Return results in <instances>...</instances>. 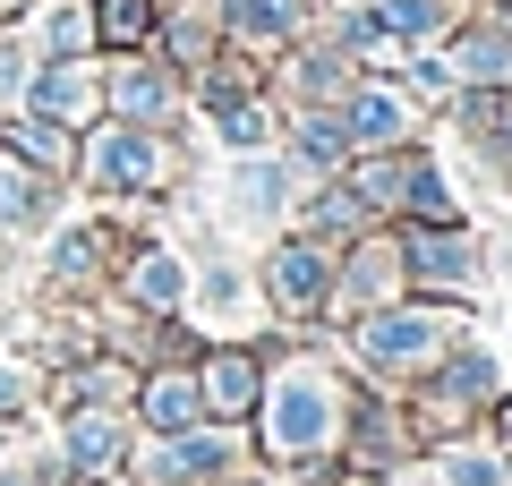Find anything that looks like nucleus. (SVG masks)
<instances>
[{"label": "nucleus", "mask_w": 512, "mask_h": 486, "mask_svg": "<svg viewBox=\"0 0 512 486\" xmlns=\"http://www.w3.org/2000/svg\"><path fill=\"white\" fill-rule=\"evenodd\" d=\"M137 290H146L154 307H163V299H180V265H171V256H146V265H137Z\"/></svg>", "instance_id": "6ab92c4d"}, {"label": "nucleus", "mask_w": 512, "mask_h": 486, "mask_svg": "<svg viewBox=\"0 0 512 486\" xmlns=\"http://www.w3.org/2000/svg\"><path fill=\"white\" fill-rule=\"evenodd\" d=\"M163 26V0H94V43L103 52H146Z\"/></svg>", "instance_id": "0eeeda50"}, {"label": "nucleus", "mask_w": 512, "mask_h": 486, "mask_svg": "<svg viewBox=\"0 0 512 486\" xmlns=\"http://www.w3.org/2000/svg\"><path fill=\"white\" fill-rule=\"evenodd\" d=\"M419 273H436V282H461V273H470V248H461V239H427V248H419Z\"/></svg>", "instance_id": "f3484780"}, {"label": "nucleus", "mask_w": 512, "mask_h": 486, "mask_svg": "<svg viewBox=\"0 0 512 486\" xmlns=\"http://www.w3.org/2000/svg\"><path fill=\"white\" fill-rule=\"evenodd\" d=\"M367 26H376L393 52H427L461 26V0H367Z\"/></svg>", "instance_id": "39448f33"}, {"label": "nucleus", "mask_w": 512, "mask_h": 486, "mask_svg": "<svg viewBox=\"0 0 512 486\" xmlns=\"http://www.w3.org/2000/svg\"><path fill=\"white\" fill-rule=\"evenodd\" d=\"M504 145H512V94H504Z\"/></svg>", "instance_id": "b1692460"}, {"label": "nucleus", "mask_w": 512, "mask_h": 486, "mask_svg": "<svg viewBox=\"0 0 512 486\" xmlns=\"http://www.w3.org/2000/svg\"><path fill=\"white\" fill-rule=\"evenodd\" d=\"M154 427H188V418H197V384H154Z\"/></svg>", "instance_id": "dca6fc26"}, {"label": "nucleus", "mask_w": 512, "mask_h": 486, "mask_svg": "<svg viewBox=\"0 0 512 486\" xmlns=\"http://www.w3.org/2000/svg\"><path fill=\"white\" fill-rule=\"evenodd\" d=\"M367 350H376L384 367H402V359H427V350H436V316H384L376 333H367Z\"/></svg>", "instance_id": "9b49d317"}, {"label": "nucleus", "mask_w": 512, "mask_h": 486, "mask_svg": "<svg viewBox=\"0 0 512 486\" xmlns=\"http://www.w3.org/2000/svg\"><path fill=\"white\" fill-rule=\"evenodd\" d=\"M282 290H291V299H308V290H316V273H325V265H316V248H282Z\"/></svg>", "instance_id": "a211bd4d"}, {"label": "nucleus", "mask_w": 512, "mask_h": 486, "mask_svg": "<svg viewBox=\"0 0 512 486\" xmlns=\"http://www.w3.org/2000/svg\"><path fill=\"white\" fill-rule=\"evenodd\" d=\"M9 486H18V478H9Z\"/></svg>", "instance_id": "a878e982"}, {"label": "nucleus", "mask_w": 512, "mask_h": 486, "mask_svg": "<svg viewBox=\"0 0 512 486\" xmlns=\"http://www.w3.org/2000/svg\"><path fill=\"white\" fill-rule=\"evenodd\" d=\"M265 137H274V111L256 103V94H239V103H222V145H239V154H256Z\"/></svg>", "instance_id": "ddd939ff"}, {"label": "nucleus", "mask_w": 512, "mask_h": 486, "mask_svg": "<svg viewBox=\"0 0 512 486\" xmlns=\"http://www.w3.org/2000/svg\"><path fill=\"white\" fill-rule=\"evenodd\" d=\"M214 401H222V410H239V401H248V367H239V359L214 367Z\"/></svg>", "instance_id": "412c9836"}, {"label": "nucleus", "mask_w": 512, "mask_h": 486, "mask_svg": "<svg viewBox=\"0 0 512 486\" xmlns=\"http://www.w3.org/2000/svg\"><path fill=\"white\" fill-rule=\"evenodd\" d=\"M43 205H52V188H43L18 154H0V231H26Z\"/></svg>", "instance_id": "9d476101"}, {"label": "nucleus", "mask_w": 512, "mask_h": 486, "mask_svg": "<svg viewBox=\"0 0 512 486\" xmlns=\"http://www.w3.org/2000/svg\"><path fill=\"white\" fill-rule=\"evenodd\" d=\"M111 444H120V435H111L103 418H86V427H69V452H77V461H111Z\"/></svg>", "instance_id": "aec40b11"}, {"label": "nucleus", "mask_w": 512, "mask_h": 486, "mask_svg": "<svg viewBox=\"0 0 512 486\" xmlns=\"http://www.w3.org/2000/svg\"><path fill=\"white\" fill-rule=\"evenodd\" d=\"M453 86H512V26L487 18V26H453V52H444Z\"/></svg>", "instance_id": "423d86ee"}, {"label": "nucleus", "mask_w": 512, "mask_h": 486, "mask_svg": "<svg viewBox=\"0 0 512 486\" xmlns=\"http://www.w3.org/2000/svg\"><path fill=\"white\" fill-rule=\"evenodd\" d=\"M342 137L359 154H384V145H410V94L402 86H376V77H350V94L333 103Z\"/></svg>", "instance_id": "7ed1b4c3"}, {"label": "nucleus", "mask_w": 512, "mask_h": 486, "mask_svg": "<svg viewBox=\"0 0 512 486\" xmlns=\"http://www.w3.org/2000/svg\"><path fill=\"white\" fill-rule=\"evenodd\" d=\"M26 69H35V43H18V35H0V111L26 94Z\"/></svg>", "instance_id": "2eb2a0df"}, {"label": "nucleus", "mask_w": 512, "mask_h": 486, "mask_svg": "<svg viewBox=\"0 0 512 486\" xmlns=\"http://www.w3.org/2000/svg\"><path fill=\"white\" fill-rule=\"evenodd\" d=\"M316 435H325V384L299 376V384H282V401H274V444H316Z\"/></svg>", "instance_id": "6e6552de"}, {"label": "nucleus", "mask_w": 512, "mask_h": 486, "mask_svg": "<svg viewBox=\"0 0 512 486\" xmlns=\"http://www.w3.org/2000/svg\"><path fill=\"white\" fill-rule=\"evenodd\" d=\"M299 154H308V162H342L350 154L342 120H333V111H308V120H299Z\"/></svg>", "instance_id": "4468645a"}, {"label": "nucleus", "mask_w": 512, "mask_h": 486, "mask_svg": "<svg viewBox=\"0 0 512 486\" xmlns=\"http://www.w3.org/2000/svg\"><path fill=\"white\" fill-rule=\"evenodd\" d=\"M86 171L103 188H146V180H163V145H154V128H137V120H111V128H94V154H86Z\"/></svg>", "instance_id": "20e7f679"}, {"label": "nucleus", "mask_w": 512, "mask_h": 486, "mask_svg": "<svg viewBox=\"0 0 512 486\" xmlns=\"http://www.w3.org/2000/svg\"><path fill=\"white\" fill-rule=\"evenodd\" d=\"M9 401H18V376H0V410H9Z\"/></svg>", "instance_id": "5701e85b"}, {"label": "nucleus", "mask_w": 512, "mask_h": 486, "mask_svg": "<svg viewBox=\"0 0 512 486\" xmlns=\"http://www.w3.org/2000/svg\"><path fill=\"white\" fill-rule=\"evenodd\" d=\"M171 103H180V69H171V60H137V52H120V60L103 69V111H111V120L154 128V120H171Z\"/></svg>", "instance_id": "f03ea898"}, {"label": "nucleus", "mask_w": 512, "mask_h": 486, "mask_svg": "<svg viewBox=\"0 0 512 486\" xmlns=\"http://www.w3.org/2000/svg\"><path fill=\"white\" fill-rule=\"evenodd\" d=\"M18 103L35 111V120H52V128H77V120L103 111V69H94V60H35Z\"/></svg>", "instance_id": "f257e3e1"}, {"label": "nucleus", "mask_w": 512, "mask_h": 486, "mask_svg": "<svg viewBox=\"0 0 512 486\" xmlns=\"http://www.w3.org/2000/svg\"><path fill=\"white\" fill-rule=\"evenodd\" d=\"M9 9H26V0H0V18H9Z\"/></svg>", "instance_id": "393cba45"}, {"label": "nucleus", "mask_w": 512, "mask_h": 486, "mask_svg": "<svg viewBox=\"0 0 512 486\" xmlns=\"http://www.w3.org/2000/svg\"><path fill=\"white\" fill-rule=\"evenodd\" d=\"M231 188H239V214H274V205L291 197V171H282V162H248Z\"/></svg>", "instance_id": "f8f14e48"}, {"label": "nucleus", "mask_w": 512, "mask_h": 486, "mask_svg": "<svg viewBox=\"0 0 512 486\" xmlns=\"http://www.w3.org/2000/svg\"><path fill=\"white\" fill-rule=\"evenodd\" d=\"M43 52L86 60L94 52V0H43Z\"/></svg>", "instance_id": "1a4fd4ad"}, {"label": "nucleus", "mask_w": 512, "mask_h": 486, "mask_svg": "<svg viewBox=\"0 0 512 486\" xmlns=\"http://www.w3.org/2000/svg\"><path fill=\"white\" fill-rule=\"evenodd\" d=\"M453 486H504V478H495V461H453Z\"/></svg>", "instance_id": "4be33fe9"}]
</instances>
